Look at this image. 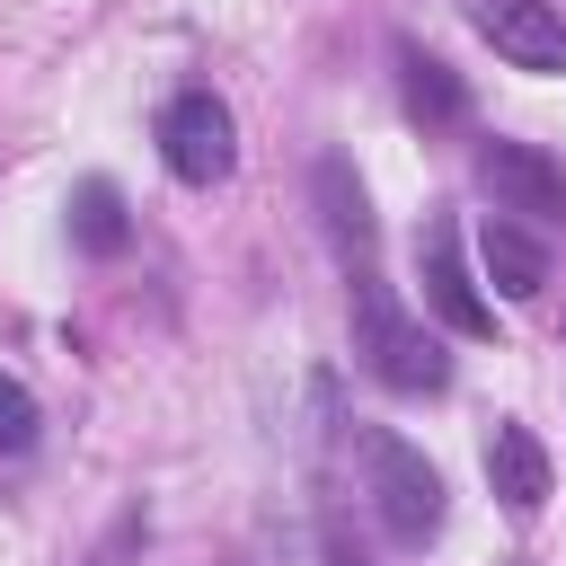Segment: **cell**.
I'll return each instance as SVG.
<instances>
[{"label":"cell","mask_w":566,"mask_h":566,"mask_svg":"<svg viewBox=\"0 0 566 566\" xmlns=\"http://www.w3.org/2000/svg\"><path fill=\"white\" fill-rule=\"evenodd\" d=\"M354 354H363V371H371L380 389H398V398H442V389H451V354H442L433 327L380 283V265L354 274Z\"/></svg>","instance_id":"cell-1"},{"label":"cell","mask_w":566,"mask_h":566,"mask_svg":"<svg viewBox=\"0 0 566 566\" xmlns=\"http://www.w3.org/2000/svg\"><path fill=\"white\" fill-rule=\"evenodd\" d=\"M354 460H363V495H371V522L398 539V548H424L442 531V469L389 433V424H354Z\"/></svg>","instance_id":"cell-2"},{"label":"cell","mask_w":566,"mask_h":566,"mask_svg":"<svg viewBox=\"0 0 566 566\" xmlns=\"http://www.w3.org/2000/svg\"><path fill=\"white\" fill-rule=\"evenodd\" d=\"M159 159H168L177 186H221V177L239 168V124H230V106H221L212 88H177V97L159 106Z\"/></svg>","instance_id":"cell-3"},{"label":"cell","mask_w":566,"mask_h":566,"mask_svg":"<svg viewBox=\"0 0 566 566\" xmlns=\"http://www.w3.org/2000/svg\"><path fill=\"white\" fill-rule=\"evenodd\" d=\"M416 274H424V310H433L451 336H495V310H486V292L469 283V256H460V221H451V212H433V221L416 230Z\"/></svg>","instance_id":"cell-4"},{"label":"cell","mask_w":566,"mask_h":566,"mask_svg":"<svg viewBox=\"0 0 566 566\" xmlns=\"http://www.w3.org/2000/svg\"><path fill=\"white\" fill-rule=\"evenodd\" d=\"M478 186L495 195V212L566 221V168H557L539 142H478Z\"/></svg>","instance_id":"cell-5"},{"label":"cell","mask_w":566,"mask_h":566,"mask_svg":"<svg viewBox=\"0 0 566 566\" xmlns=\"http://www.w3.org/2000/svg\"><path fill=\"white\" fill-rule=\"evenodd\" d=\"M478 35H486L513 71L566 80V18H557L548 0H478Z\"/></svg>","instance_id":"cell-6"},{"label":"cell","mask_w":566,"mask_h":566,"mask_svg":"<svg viewBox=\"0 0 566 566\" xmlns=\"http://www.w3.org/2000/svg\"><path fill=\"white\" fill-rule=\"evenodd\" d=\"M310 186H318V221H327V239H336L345 274H363V265H371V248H380V221H371V195H363L354 159H345V150H327Z\"/></svg>","instance_id":"cell-7"},{"label":"cell","mask_w":566,"mask_h":566,"mask_svg":"<svg viewBox=\"0 0 566 566\" xmlns=\"http://www.w3.org/2000/svg\"><path fill=\"white\" fill-rule=\"evenodd\" d=\"M486 486H495V504H504V513H539V504H548V486H557V478H548V451H539V433H531V424H513V416H504V424L486 433Z\"/></svg>","instance_id":"cell-8"},{"label":"cell","mask_w":566,"mask_h":566,"mask_svg":"<svg viewBox=\"0 0 566 566\" xmlns=\"http://www.w3.org/2000/svg\"><path fill=\"white\" fill-rule=\"evenodd\" d=\"M398 97H407V115H416L424 133H451V124L469 115L460 71H451L442 53H424V44H398Z\"/></svg>","instance_id":"cell-9"},{"label":"cell","mask_w":566,"mask_h":566,"mask_svg":"<svg viewBox=\"0 0 566 566\" xmlns=\"http://www.w3.org/2000/svg\"><path fill=\"white\" fill-rule=\"evenodd\" d=\"M478 256H486V283H495L504 301H539V292H548V248H539L522 221L486 212V230H478Z\"/></svg>","instance_id":"cell-10"},{"label":"cell","mask_w":566,"mask_h":566,"mask_svg":"<svg viewBox=\"0 0 566 566\" xmlns=\"http://www.w3.org/2000/svg\"><path fill=\"white\" fill-rule=\"evenodd\" d=\"M71 239H80L88 256H124L133 212H124V195H115L106 177H80V186H71Z\"/></svg>","instance_id":"cell-11"},{"label":"cell","mask_w":566,"mask_h":566,"mask_svg":"<svg viewBox=\"0 0 566 566\" xmlns=\"http://www.w3.org/2000/svg\"><path fill=\"white\" fill-rule=\"evenodd\" d=\"M35 433H44V407H35V389L0 371V460H18V451H35Z\"/></svg>","instance_id":"cell-12"},{"label":"cell","mask_w":566,"mask_h":566,"mask_svg":"<svg viewBox=\"0 0 566 566\" xmlns=\"http://www.w3.org/2000/svg\"><path fill=\"white\" fill-rule=\"evenodd\" d=\"M142 539H150V513L133 504V513H115V531L88 548V566H133V557H142Z\"/></svg>","instance_id":"cell-13"}]
</instances>
